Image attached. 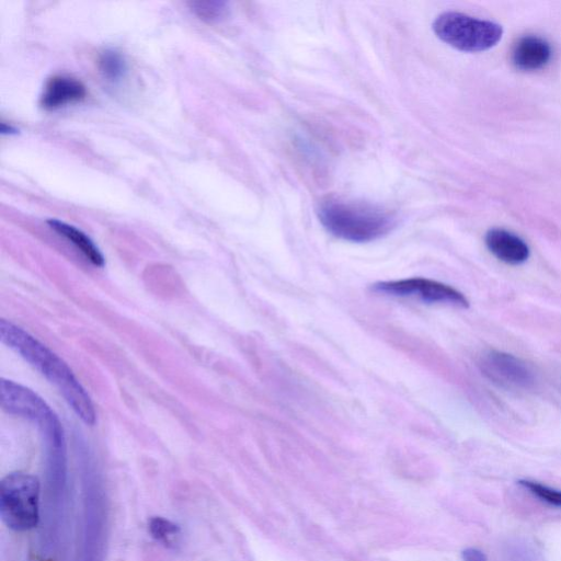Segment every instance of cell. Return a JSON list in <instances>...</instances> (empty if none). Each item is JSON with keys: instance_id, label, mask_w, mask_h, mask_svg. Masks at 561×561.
I'll list each match as a JSON object with an SVG mask.
<instances>
[{"instance_id": "obj_1", "label": "cell", "mask_w": 561, "mask_h": 561, "mask_svg": "<svg viewBox=\"0 0 561 561\" xmlns=\"http://www.w3.org/2000/svg\"><path fill=\"white\" fill-rule=\"evenodd\" d=\"M0 339L56 387L85 424L95 423V410L90 396L60 357L25 330L5 319L0 320Z\"/></svg>"}, {"instance_id": "obj_2", "label": "cell", "mask_w": 561, "mask_h": 561, "mask_svg": "<svg viewBox=\"0 0 561 561\" xmlns=\"http://www.w3.org/2000/svg\"><path fill=\"white\" fill-rule=\"evenodd\" d=\"M318 217L334 237L351 242H369L387 234L394 219L375 206L327 198L319 204Z\"/></svg>"}, {"instance_id": "obj_3", "label": "cell", "mask_w": 561, "mask_h": 561, "mask_svg": "<svg viewBox=\"0 0 561 561\" xmlns=\"http://www.w3.org/2000/svg\"><path fill=\"white\" fill-rule=\"evenodd\" d=\"M108 536V504L103 482L91 465L82 473V535L79 561H104Z\"/></svg>"}, {"instance_id": "obj_4", "label": "cell", "mask_w": 561, "mask_h": 561, "mask_svg": "<svg viewBox=\"0 0 561 561\" xmlns=\"http://www.w3.org/2000/svg\"><path fill=\"white\" fill-rule=\"evenodd\" d=\"M38 479L25 472L7 474L0 483V515L12 530L26 531L39 522Z\"/></svg>"}, {"instance_id": "obj_5", "label": "cell", "mask_w": 561, "mask_h": 561, "mask_svg": "<svg viewBox=\"0 0 561 561\" xmlns=\"http://www.w3.org/2000/svg\"><path fill=\"white\" fill-rule=\"evenodd\" d=\"M0 403L5 412L33 422L38 427L45 446L66 443L58 416L31 389L2 378L0 381Z\"/></svg>"}, {"instance_id": "obj_6", "label": "cell", "mask_w": 561, "mask_h": 561, "mask_svg": "<svg viewBox=\"0 0 561 561\" xmlns=\"http://www.w3.org/2000/svg\"><path fill=\"white\" fill-rule=\"evenodd\" d=\"M435 34L448 45L462 51H482L502 37L501 25L458 12H445L433 23Z\"/></svg>"}, {"instance_id": "obj_7", "label": "cell", "mask_w": 561, "mask_h": 561, "mask_svg": "<svg viewBox=\"0 0 561 561\" xmlns=\"http://www.w3.org/2000/svg\"><path fill=\"white\" fill-rule=\"evenodd\" d=\"M371 290L392 297L414 298L426 304H444L460 308L469 306L466 296L456 288L422 277L376 283Z\"/></svg>"}, {"instance_id": "obj_8", "label": "cell", "mask_w": 561, "mask_h": 561, "mask_svg": "<svg viewBox=\"0 0 561 561\" xmlns=\"http://www.w3.org/2000/svg\"><path fill=\"white\" fill-rule=\"evenodd\" d=\"M479 367L484 377L506 390H528L536 381L535 374L526 362L505 352L484 353L479 360Z\"/></svg>"}, {"instance_id": "obj_9", "label": "cell", "mask_w": 561, "mask_h": 561, "mask_svg": "<svg viewBox=\"0 0 561 561\" xmlns=\"http://www.w3.org/2000/svg\"><path fill=\"white\" fill-rule=\"evenodd\" d=\"M87 95L84 84L67 75H56L49 78L41 95V105L45 110H57L83 100Z\"/></svg>"}, {"instance_id": "obj_10", "label": "cell", "mask_w": 561, "mask_h": 561, "mask_svg": "<svg viewBox=\"0 0 561 561\" xmlns=\"http://www.w3.org/2000/svg\"><path fill=\"white\" fill-rule=\"evenodd\" d=\"M485 244L495 257L511 265L522 264L529 256L527 243L505 229H490L485 234Z\"/></svg>"}, {"instance_id": "obj_11", "label": "cell", "mask_w": 561, "mask_h": 561, "mask_svg": "<svg viewBox=\"0 0 561 561\" xmlns=\"http://www.w3.org/2000/svg\"><path fill=\"white\" fill-rule=\"evenodd\" d=\"M551 58V47L541 37L527 35L514 46L512 60L522 70H536L543 67Z\"/></svg>"}, {"instance_id": "obj_12", "label": "cell", "mask_w": 561, "mask_h": 561, "mask_svg": "<svg viewBox=\"0 0 561 561\" xmlns=\"http://www.w3.org/2000/svg\"><path fill=\"white\" fill-rule=\"evenodd\" d=\"M48 226L71 242L93 265L104 266L105 259L96 244L83 231L58 219H48Z\"/></svg>"}, {"instance_id": "obj_13", "label": "cell", "mask_w": 561, "mask_h": 561, "mask_svg": "<svg viewBox=\"0 0 561 561\" xmlns=\"http://www.w3.org/2000/svg\"><path fill=\"white\" fill-rule=\"evenodd\" d=\"M98 68L102 77L110 83L121 82L127 73L125 57L118 50L112 48L100 53Z\"/></svg>"}, {"instance_id": "obj_14", "label": "cell", "mask_w": 561, "mask_h": 561, "mask_svg": "<svg viewBox=\"0 0 561 561\" xmlns=\"http://www.w3.org/2000/svg\"><path fill=\"white\" fill-rule=\"evenodd\" d=\"M148 529L151 537L165 547H173L181 534V528L178 524L161 516L151 517L148 522Z\"/></svg>"}, {"instance_id": "obj_15", "label": "cell", "mask_w": 561, "mask_h": 561, "mask_svg": "<svg viewBox=\"0 0 561 561\" xmlns=\"http://www.w3.org/2000/svg\"><path fill=\"white\" fill-rule=\"evenodd\" d=\"M188 5L195 15L208 23L218 22L228 14V4L225 1H191Z\"/></svg>"}, {"instance_id": "obj_16", "label": "cell", "mask_w": 561, "mask_h": 561, "mask_svg": "<svg viewBox=\"0 0 561 561\" xmlns=\"http://www.w3.org/2000/svg\"><path fill=\"white\" fill-rule=\"evenodd\" d=\"M518 483L541 501L561 507V491L530 480H520Z\"/></svg>"}, {"instance_id": "obj_17", "label": "cell", "mask_w": 561, "mask_h": 561, "mask_svg": "<svg viewBox=\"0 0 561 561\" xmlns=\"http://www.w3.org/2000/svg\"><path fill=\"white\" fill-rule=\"evenodd\" d=\"M463 561H486V556L479 549L467 548L461 553Z\"/></svg>"}, {"instance_id": "obj_18", "label": "cell", "mask_w": 561, "mask_h": 561, "mask_svg": "<svg viewBox=\"0 0 561 561\" xmlns=\"http://www.w3.org/2000/svg\"><path fill=\"white\" fill-rule=\"evenodd\" d=\"M16 131H18V129L14 128L13 126L7 125L5 123L1 124V134H14Z\"/></svg>"}, {"instance_id": "obj_19", "label": "cell", "mask_w": 561, "mask_h": 561, "mask_svg": "<svg viewBox=\"0 0 561 561\" xmlns=\"http://www.w3.org/2000/svg\"><path fill=\"white\" fill-rule=\"evenodd\" d=\"M559 382H560V388H561V376H560V381Z\"/></svg>"}]
</instances>
